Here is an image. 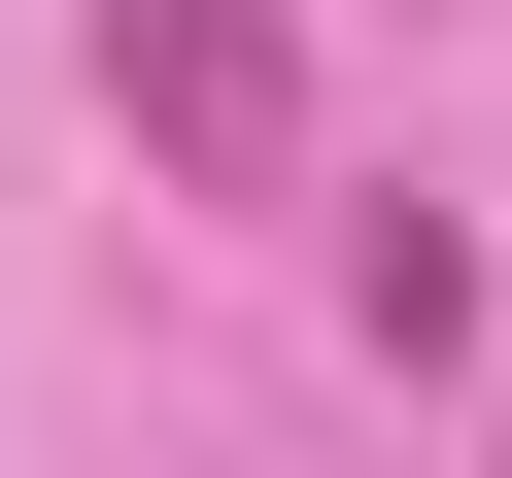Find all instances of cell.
<instances>
[{"label":"cell","mask_w":512,"mask_h":478,"mask_svg":"<svg viewBox=\"0 0 512 478\" xmlns=\"http://www.w3.org/2000/svg\"><path fill=\"white\" fill-rule=\"evenodd\" d=\"M103 103H137L205 205H308V35H274V0H103Z\"/></svg>","instance_id":"cell-1"}]
</instances>
